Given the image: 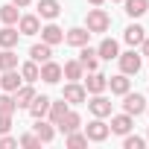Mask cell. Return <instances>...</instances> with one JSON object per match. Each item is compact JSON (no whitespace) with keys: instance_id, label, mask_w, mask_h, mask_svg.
I'll return each instance as SVG.
<instances>
[{"instance_id":"obj_39","label":"cell","mask_w":149,"mask_h":149,"mask_svg":"<svg viewBox=\"0 0 149 149\" xmlns=\"http://www.w3.org/2000/svg\"><path fill=\"white\" fill-rule=\"evenodd\" d=\"M88 3H91V6H102V3H105V0H88Z\"/></svg>"},{"instance_id":"obj_31","label":"cell","mask_w":149,"mask_h":149,"mask_svg":"<svg viewBox=\"0 0 149 149\" xmlns=\"http://www.w3.org/2000/svg\"><path fill=\"white\" fill-rule=\"evenodd\" d=\"M15 67H18V53L3 50V53H0V73H3V70H15Z\"/></svg>"},{"instance_id":"obj_41","label":"cell","mask_w":149,"mask_h":149,"mask_svg":"<svg viewBox=\"0 0 149 149\" xmlns=\"http://www.w3.org/2000/svg\"><path fill=\"white\" fill-rule=\"evenodd\" d=\"M146 111H149V108H146Z\"/></svg>"},{"instance_id":"obj_16","label":"cell","mask_w":149,"mask_h":149,"mask_svg":"<svg viewBox=\"0 0 149 149\" xmlns=\"http://www.w3.org/2000/svg\"><path fill=\"white\" fill-rule=\"evenodd\" d=\"M15 105L18 108H29V102H32V97H35V88H32V82H26V85H21L15 94Z\"/></svg>"},{"instance_id":"obj_6","label":"cell","mask_w":149,"mask_h":149,"mask_svg":"<svg viewBox=\"0 0 149 149\" xmlns=\"http://www.w3.org/2000/svg\"><path fill=\"white\" fill-rule=\"evenodd\" d=\"M88 108L94 117H111V100L102 94H94V100H88Z\"/></svg>"},{"instance_id":"obj_34","label":"cell","mask_w":149,"mask_h":149,"mask_svg":"<svg viewBox=\"0 0 149 149\" xmlns=\"http://www.w3.org/2000/svg\"><path fill=\"white\" fill-rule=\"evenodd\" d=\"M18 146H26V149H35V146H41V140H38V134H24V137L18 140Z\"/></svg>"},{"instance_id":"obj_17","label":"cell","mask_w":149,"mask_h":149,"mask_svg":"<svg viewBox=\"0 0 149 149\" xmlns=\"http://www.w3.org/2000/svg\"><path fill=\"white\" fill-rule=\"evenodd\" d=\"M56 126H58L64 134H67V132H79V126H82V117H79L76 111H70V108H67V114H64V117H61Z\"/></svg>"},{"instance_id":"obj_25","label":"cell","mask_w":149,"mask_h":149,"mask_svg":"<svg viewBox=\"0 0 149 149\" xmlns=\"http://www.w3.org/2000/svg\"><path fill=\"white\" fill-rule=\"evenodd\" d=\"M126 3V15L129 18H140L149 12V0H123Z\"/></svg>"},{"instance_id":"obj_22","label":"cell","mask_w":149,"mask_h":149,"mask_svg":"<svg viewBox=\"0 0 149 149\" xmlns=\"http://www.w3.org/2000/svg\"><path fill=\"white\" fill-rule=\"evenodd\" d=\"M82 73H85V67L79 64V58L64 61V67H61V76H64V79H70V82H79V79H82Z\"/></svg>"},{"instance_id":"obj_21","label":"cell","mask_w":149,"mask_h":149,"mask_svg":"<svg viewBox=\"0 0 149 149\" xmlns=\"http://www.w3.org/2000/svg\"><path fill=\"white\" fill-rule=\"evenodd\" d=\"M79 50H82V53H79V64H82L88 73H91V70H97V64H100V56H97V50H91L88 44H85V47H79Z\"/></svg>"},{"instance_id":"obj_28","label":"cell","mask_w":149,"mask_h":149,"mask_svg":"<svg viewBox=\"0 0 149 149\" xmlns=\"http://www.w3.org/2000/svg\"><path fill=\"white\" fill-rule=\"evenodd\" d=\"M18 18H21V12H18V6L15 3H6V6H0V21L3 24H18Z\"/></svg>"},{"instance_id":"obj_4","label":"cell","mask_w":149,"mask_h":149,"mask_svg":"<svg viewBox=\"0 0 149 149\" xmlns=\"http://www.w3.org/2000/svg\"><path fill=\"white\" fill-rule=\"evenodd\" d=\"M123 111H126V114H132V117H137V114H143V111H146V100H143L140 94L126 91V94H123Z\"/></svg>"},{"instance_id":"obj_32","label":"cell","mask_w":149,"mask_h":149,"mask_svg":"<svg viewBox=\"0 0 149 149\" xmlns=\"http://www.w3.org/2000/svg\"><path fill=\"white\" fill-rule=\"evenodd\" d=\"M15 97L6 91V94H0V114H15Z\"/></svg>"},{"instance_id":"obj_29","label":"cell","mask_w":149,"mask_h":149,"mask_svg":"<svg viewBox=\"0 0 149 149\" xmlns=\"http://www.w3.org/2000/svg\"><path fill=\"white\" fill-rule=\"evenodd\" d=\"M64 114H67V102H64V100H58V102H50V111H47V117H50V123H53V126H56V123H58Z\"/></svg>"},{"instance_id":"obj_9","label":"cell","mask_w":149,"mask_h":149,"mask_svg":"<svg viewBox=\"0 0 149 149\" xmlns=\"http://www.w3.org/2000/svg\"><path fill=\"white\" fill-rule=\"evenodd\" d=\"M21 85H24V79H21L18 67H15V70H3V73H0V88H3V91L15 94V91H18Z\"/></svg>"},{"instance_id":"obj_18","label":"cell","mask_w":149,"mask_h":149,"mask_svg":"<svg viewBox=\"0 0 149 149\" xmlns=\"http://www.w3.org/2000/svg\"><path fill=\"white\" fill-rule=\"evenodd\" d=\"M58 12H61L58 0H38V15H41L44 21H56Z\"/></svg>"},{"instance_id":"obj_10","label":"cell","mask_w":149,"mask_h":149,"mask_svg":"<svg viewBox=\"0 0 149 149\" xmlns=\"http://www.w3.org/2000/svg\"><path fill=\"white\" fill-rule=\"evenodd\" d=\"M18 32H21V35H38V32H41L38 15H21V18H18Z\"/></svg>"},{"instance_id":"obj_12","label":"cell","mask_w":149,"mask_h":149,"mask_svg":"<svg viewBox=\"0 0 149 149\" xmlns=\"http://www.w3.org/2000/svg\"><path fill=\"white\" fill-rule=\"evenodd\" d=\"M105 88H108V76H102V73L91 70L88 79H85V91H88V94H102Z\"/></svg>"},{"instance_id":"obj_2","label":"cell","mask_w":149,"mask_h":149,"mask_svg":"<svg viewBox=\"0 0 149 149\" xmlns=\"http://www.w3.org/2000/svg\"><path fill=\"white\" fill-rule=\"evenodd\" d=\"M117 61H120V73H126V76H134V73H140V67H143V56L134 53V50L120 53Z\"/></svg>"},{"instance_id":"obj_20","label":"cell","mask_w":149,"mask_h":149,"mask_svg":"<svg viewBox=\"0 0 149 149\" xmlns=\"http://www.w3.org/2000/svg\"><path fill=\"white\" fill-rule=\"evenodd\" d=\"M29 58H32V61H38V64H44V61H50V58H53V47H50V44H44V41H41V44H32V47H29Z\"/></svg>"},{"instance_id":"obj_27","label":"cell","mask_w":149,"mask_h":149,"mask_svg":"<svg viewBox=\"0 0 149 149\" xmlns=\"http://www.w3.org/2000/svg\"><path fill=\"white\" fill-rule=\"evenodd\" d=\"M35 134L41 143H50L56 137V129H53V123H44V117H41V120H35Z\"/></svg>"},{"instance_id":"obj_37","label":"cell","mask_w":149,"mask_h":149,"mask_svg":"<svg viewBox=\"0 0 149 149\" xmlns=\"http://www.w3.org/2000/svg\"><path fill=\"white\" fill-rule=\"evenodd\" d=\"M140 56H149V35L140 41Z\"/></svg>"},{"instance_id":"obj_15","label":"cell","mask_w":149,"mask_h":149,"mask_svg":"<svg viewBox=\"0 0 149 149\" xmlns=\"http://www.w3.org/2000/svg\"><path fill=\"white\" fill-rule=\"evenodd\" d=\"M50 102H53V100H50V97H44V94H41V97H38V94H35V97H32V102H29V108H26V111H29V114H32V117H35V120H41V117H47V111H50Z\"/></svg>"},{"instance_id":"obj_30","label":"cell","mask_w":149,"mask_h":149,"mask_svg":"<svg viewBox=\"0 0 149 149\" xmlns=\"http://www.w3.org/2000/svg\"><path fill=\"white\" fill-rule=\"evenodd\" d=\"M64 146H67V149H82V146H88V134L67 132V137H64Z\"/></svg>"},{"instance_id":"obj_24","label":"cell","mask_w":149,"mask_h":149,"mask_svg":"<svg viewBox=\"0 0 149 149\" xmlns=\"http://www.w3.org/2000/svg\"><path fill=\"white\" fill-rule=\"evenodd\" d=\"M129 76L126 73H117V76H108V88H111V94H117V97H123L126 91H129Z\"/></svg>"},{"instance_id":"obj_11","label":"cell","mask_w":149,"mask_h":149,"mask_svg":"<svg viewBox=\"0 0 149 149\" xmlns=\"http://www.w3.org/2000/svg\"><path fill=\"white\" fill-rule=\"evenodd\" d=\"M132 126H134V117L123 111V114H114V117H111V126H108V129H111L114 134H129Z\"/></svg>"},{"instance_id":"obj_1","label":"cell","mask_w":149,"mask_h":149,"mask_svg":"<svg viewBox=\"0 0 149 149\" xmlns=\"http://www.w3.org/2000/svg\"><path fill=\"white\" fill-rule=\"evenodd\" d=\"M108 26H111V18H108V12H105V9H100V6L88 9L85 29H88L91 35H94V32H108Z\"/></svg>"},{"instance_id":"obj_33","label":"cell","mask_w":149,"mask_h":149,"mask_svg":"<svg viewBox=\"0 0 149 149\" xmlns=\"http://www.w3.org/2000/svg\"><path fill=\"white\" fill-rule=\"evenodd\" d=\"M123 137H126V140H123L126 149H143V146H146V140L137 137V134H123Z\"/></svg>"},{"instance_id":"obj_8","label":"cell","mask_w":149,"mask_h":149,"mask_svg":"<svg viewBox=\"0 0 149 149\" xmlns=\"http://www.w3.org/2000/svg\"><path fill=\"white\" fill-rule=\"evenodd\" d=\"M88 41H91V32L85 26H73L64 32V44H70V47H85Z\"/></svg>"},{"instance_id":"obj_26","label":"cell","mask_w":149,"mask_h":149,"mask_svg":"<svg viewBox=\"0 0 149 149\" xmlns=\"http://www.w3.org/2000/svg\"><path fill=\"white\" fill-rule=\"evenodd\" d=\"M38 70H41V67H38V61H32V58L24 61V64L18 67V73H21L24 82H38Z\"/></svg>"},{"instance_id":"obj_7","label":"cell","mask_w":149,"mask_h":149,"mask_svg":"<svg viewBox=\"0 0 149 149\" xmlns=\"http://www.w3.org/2000/svg\"><path fill=\"white\" fill-rule=\"evenodd\" d=\"M108 132H111V129L102 123V117H94V120L85 126V134H88V140H97V143H100V140H105V137H108Z\"/></svg>"},{"instance_id":"obj_38","label":"cell","mask_w":149,"mask_h":149,"mask_svg":"<svg viewBox=\"0 0 149 149\" xmlns=\"http://www.w3.org/2000/svg\"><path fill=\"white\" fill-rule=\"evenodd\" d=\"M12 3H15V6H18V9H26V6H29V3H32V0H12Z\"/></svg>"},{"instance_id":"obj_36","label":"cell","mask_w":149,"mask_h":149,"mask_svg":"<svg viewBox=\"0 0 149 149\" xmlns=\"http://www.w3.org/2000/svg\"><path fill=\"white\" fill-rule=\"evenodd\" d=\"M12 146H18V140H15V137H9V134L0 137V149H12Z\"/></svg>"},{"instance_id":"obj_13","label":"cell","mask_w":149,"mask_h":149,"mask_svg":"<svg viewBox=\"0 0 149 149\" xmlns=\"http://www.w3.org/2000/svg\"><path fill=\"white\" fill-rule=\"evenodd\" d=\"M41 41L50 44V47H56V44L64 41V29L56 26V24H47V26H41Z\"/></svg>"},{"instance_id":"obj_23","label":"cell","mask_w":149,"mask_h":149,"mask_svg":"<svg viewBox=\"0 0 149 149\" xmlns=\"http://www.w3.org/2000/svg\"><path fill=\"white\" fill-rule=\"evenodd\" d=\"M18 38H21V32L15 29V26H3V29H0V47H3V50H12L15 44H18Z\"/></svg>"},{"instance_id":"obj_5","label":"cell","mask_w":149,"mask_h":149,"mask_svg":"<svg viewBox=\"0 0 149 149\" xmlns=\"http://www.w3.org/2000/svg\"><path fill=\"white\" fill-rule=\"evenodd\" d=\"M38 79H41V82H47V85H56V82L61 79V64H58V61H53V58H50V61H44V64H41V70H38Z\"/></svg>"},{"instance_id":"obj_3","label":"cell","mask_w":149,"mask_h":149,"mask_svg":"<svg viewBox=\"0 0 149 149\" xmlns=\"http://www.w3.org/2000/svg\"><path fill=\"white\" fill-rule=\"evenodd\" d=\"M61 100H64L67 105H82V102L88 100V91H85V85H79V82H67L64 91H61Z\"/></svg>"},{"instance_id":"obj_40","label":"cell","mask_w":149,"mask_h":149,"mask_svg":"<svg viewBox=\"0 0 149 149\" xmlns=\"http://www.w3.org/2000/svg\"><path fill=\"white\" fill-rule=\"evenodd\" d=\"M114 3H123V0H114Z\"/></svg>"},{"instance_id":"obj_14","label":"cell","mask_w":149,"mask_h":149,"mask_svg":"<svg viewBox=\"0 0 149 149\" xmlns=\"http://www.w3.org/2000/svg\"><path fill=\"white\" fill-rule=\"evenodd\" d=\"M97 56H100L102 61H111V58H117V56H120V44H117L114 38H102V41H100V47H97Z\"/></svg>"},{"instance_id":"obj_35","label":"cell","mask_w":149,"mask_h":149,"mask_svg":"<svg viewBox=\"0 0 149 149\" xmlns=\"http://www.w3.org/2000/svg\"><path fill=\"white\" fill-rule=\"evenodd\" d=\"M12 129V114H0V134H6Z\"/></svg>"},{"instance_id":"obj_19","label":"cell","mask_w":149,"mask_h":149,"mask_svg":"<svg viewBox=\"0 0 149 149\" xmlns=\"http://www.w3.org/2000/svg\"><path fill=\"white\" fill-rule=\"evenodd\" d=\"M143 38H146V29H143L140 24H132V26H126V32H123V41H126L129 47H137Z\"/></svg>"}]
</instances>
